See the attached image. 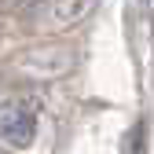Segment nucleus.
<instances>
[{
  "instance_id": "1",
  "label": "nucleus",
  "mask_w": 154,
  "mask_h": 154,
  "mask_svg": "<svg viewBox=\"0 0 154 154\" xmlns=\"http://www.w3.org/2000/svg\"><path fill=\"white\" fill-rule=\"evenodd\" d=\"M37 132H41V110H37L33 99L0 103V147L26 150V147H33Z\"/></svg>"
},
{
  "instance_id": "2",
  "label": "nucleus",
  "mask_w": 154,
  "mask_h": 154,
  "mask_svg": "<svg viewBox=\"0 0 154 154\" xmlns=\"http://www.w3.org/2000/svg\"><path fill=\"white\" fill-rule=\"evenodd\" d=\"M92 8H95V0H48V4H41L29 15L37 18V26H44V29H70L77 22H85L92 15Z\"/></svg>"
},
{
  "instance_id": "3",
  "label": "nucleus",
  "mask_w": 154,
  "mask_h": 154,
  "mask_svg": "<svg viewBox=\"0 0 154 154\" xmlns=\"http://www.w3.org/2000/svg\"><path fill=\"white\" fill-rule=\"evenodd\" d=\"M0 154H4V150H0Z\"/></svg>"
}]
</instances>
